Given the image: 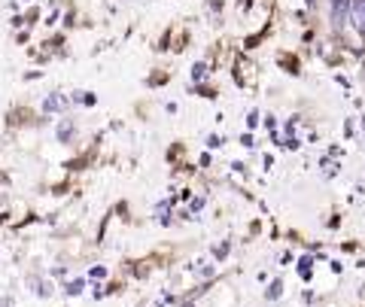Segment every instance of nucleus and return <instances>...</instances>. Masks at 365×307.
Here are the masks:
<instances>
[{
    "mask_svg": "<svg viewBox=\"0 0 365 307\" xmlns=\"http://www.w3.org/2000/svg\"><path fill=\"white\" fill-rule=\"evenodd\" d=\"M350 13H353V0H332V21L338 28L344 25Z\"/></svg>",
    "mask_w": 365,
    "mask_h": 307,
    "instance_id": "obj_1",
    "label": "nucleus"
},
{
    "mask_svg": "<svg viewBox=\"0 0 365 307\" xmlns=\"http://www.w3.org/2000/svg\"><path fill=\"white\" fill-rule=\"evenodd\" d=\"M353 28H356L359 33H365V0H356V4H353Z\"/></svg>",
    "mask_w": 365,
    "mask_h": 307,
    "instance_id": "obj_2",
    "label": "nucleus"
},
{
    "mask_svg": "<svg viewBox=\"0 0 365 307\" xmlns=\"http://www.w3.org/2000/svg\"><path fill=\"white\" fill-rule=\"evenodd\" d=\"M43 107H46V110H49V113H52V110H58V107H64V100H61V98H49V100H46V104H43Z\"/></svg>",
    "mask_w": 365,
    "mask_h": 307,
    "instance_id": "obj_3",
    "label": "nucleus"
}]
</instances>
